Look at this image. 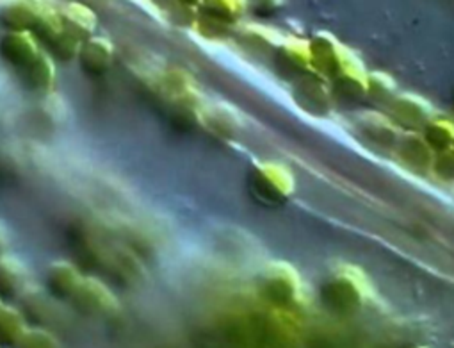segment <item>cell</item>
Segmentation results:
<instances>
[{
  "instance_id": "30",
  "label": "cell",
  "mask_w": 454,
  "mask_h": 348,
  "mask_svg": "<svg viewBox=\"0 0 454 348\" xmlns=\"http://www.w3.org/2000/svg\"><path fill=\"white\" fill-rule=\"evenodd\" d=\"M411 348H427V346H411Z\"/></svg>"
},
{
  "instance_id": "16",
  "label": "cell",
  "mask_w": 454,
  "mask_h": 348,
  "mask_svg": "<svg viewBox=\"0 0 454 348\" xmlns=\"http://www.w3.org/2000/svg\"><path fill=\"white\" fill-rule=\"evenodd\" d=\"M42 4L38 3H12L0 10V22L10 31H33Z\"/></svg>"
},
{
  "instance_id": "3",
  "label": "cell",
  "mask_w": 454,
  "mask_h": 348,
  "mask_svg": "<svg viewBox=\"0 0 454 348\" xmlns=\"http://www.w3.org/2000/svg\"><path fill=\"white\" fill-rule=\"evenodd\" d=\"M310 65L323 75L337 77L355 56L328 35L316 36L310 44Z\"/></svg>"
},
{
  "instance_id": "20",
  "label": "cell",
  "mask_w": 454,
  "mask_h": 348,
  "mask_svg": "<svg viewBox=\"0 0 454 348\" xmlns=\"http://www.w3.org/2000/svg\"><path fill=\"white\" fill-rule=\"evenodd\" d=\"M399 155L413 170H426L433 164L431 148L419 136L406 138L399 146Z\"/></svg>"
},
{
  "instance_id": "18",
  "label": "cell",
  "mask_w": 454,
  "mask_h": 348,
  "mask_svg": "<svg viewBox=\"0 0 454 348\" xmlns=\"http://www.w3.org/2000/svg\"><path fill=\"white\" fill-rule=\"evenodd\" d=\"M31 33L38 40L40 45L51 47L65 33V24H63L59 10H54L51 6L42 4L38 20H36Z\"/></svg>"
},
{
  "instance_id": "8",
  "label": "cell",
  "mask_w": 454,
  "mask_h": 348,
  "mask_svg": "<svg viewBox=\"0 0 454 348\" xmlns=\"http://www.w3.org/2000/svg\"><path fill=\"white\" fill-rule=\"evenodd\" d=\"M277 70L284 77H293L305 74L310 65V45L303 40H287L282 42L277 47V56H275Z\"/></svg>"
},
{
  "instance_id": "5",
  "label": "cell",
  "mask_w": 454,
  "mask_h": 348,
  "mask_svg": "<svg viewBox=\"0 0 454 348\" xmlns=\"http://www.w3.org/2000/svg\"><path fill=\"white\" fill-rule=\"evenodd\" d=\"M74 305L86 314H107L118 307L114 293L97 277H82L75 293L72 295Z\"/></svg>"
},
{
  "instance_id": "26",
  "label": "cell",
  "mask_w": 454,
  "mask_h": 348,
  "mask_svg": "<svg viewBox=\"0 0 454 348\" xmlns=\"http://www.w3.org/2000/svg\"><path fill=\"white\" fill-rule=\"evenodd\" d=\"M243 38L252 45V47H259V49H270L273 45H280V35L270 31V29H262V28H254V29H247V33L243 35Z\"/></svg>"
},
{
  "instance_id": "13",
  "label": "cell",
  "mask_w": 454,
  "mask_h": 348,
  "mask_svg": "<svg viewBox=\"0 0 454 348\" xmlns=\"http://www.w3.org/2000/svg\"><path fill=\"white\" fill-rule=\"evenodd\" d=\"M335 93L349 102L360 100L367 93V74L356 58L335 77Z\"/></svg>"
},
{
  "instance_id": "7",
  "label": "cell",
  "mask_w": 454,
  "mask_h": 348,
  "mask_svg": "<svg viewBox=\"0 0 454 348\" xmlns=\"http://www.w3.org/2000/svg\"><path fill=\"white\" fill-rule=\"evenodd\" d=\"M114 61V45L104 36L88 38L79 52V63L90 75L106 74Z\"/></svg>"
},
{
  "instance_id": "24",
  "label": "cell",
  "mask_w": 454,
  "mask_h": 348,
  "mask_svg": "<svg viewBox=\"0 0 454 348\" xmlns=\"http://www.w3.org/2000/svg\"><path fill=\"white\" fill-rule=\"evenodd\" d=\"M17 348H61V346L58 337L52 332L38 327L35 328L29 327Z\"/></svg>"
},
{
  "instance_id": "1",
  "label": "cell",
  "mask_w": 454,
  "mask_h": 348,
  "mask_svg": "<svg viewBox=\"0 0 454 348\" xmlns=\"http://www.w3.org/2000/svg\"><path fill=\"white\" fill-rule=\"evenodd\" d=\"M367 295L365 277L356 270H342L323 288L325 304L337 312L356 311Z\"/></svg>"
},
{
  "instance_id": "27",
  "label": "cell",
  "mask_w": 454,
  "mask_h": 348,
  "mask_svg": "<svg viewBox=\"0 0 454 348\" xmlns=\"http://www.w3.org/2000/svg\"><path fill=\"white\" fill-rule=\"evenodd\" d=\"M433 166L440 179L454 181V150L447 148L443 152H438V155L433 159Z\"/></svg>"
},
{
  "instance_id": "10",
  "label": "cell",
  "mask_w": 454,
  "mask_h": 348,
  "mask_svg": "<svg viewBox=\"0 0 454 348\" xmlns=\"http://www.w3.org/2000/svg\"><path fill=\"white\" fill-rule=\"evenodd\" d=\"M82 281V273L70 261H54L47 268L45 284L47 289L58 298H72L77 286Z\"/></svg>"
},
{
  "instance_id": "29",
  "label": "cell",
  "mask_w": 454,
  "mask_h": 348,
  "mask_svg": "<svg viewBox=\"0 0 454 348\" xmlns=\"http://www.w3.org/2000/svg\"><path fill=\"white\" fill-rule=\"evenodd\" d=\"M4 305V302H3V298H0V307H3Z\"/></svg>"
},
{
  "instance_id": "17",
  "label": "cell",
  "mask_w": 454,
  "mask_h": 348,
  "mask_svg": "<svg viewBox=\"0 0 454 348\" xmlns=\"http://www.w3.org/2000/svg\"><path fill=\"white\" fill-rule=\"evenodd\" d=\"M24 70H26L24 79L29 88L38 91L52 90L56 83V61L49 52L42 51V54Z\"/></svg>"
},
{
  "instance_id": "2",
  "label": "cell",
  "mask_w": 454,
  "mask_h": 348,
  "mask_svg": "<svg viewBox=\"0 0 454 348\" xmlns=\"http://www.w3.org/2000/svg\"><path fill=\"white\" fill-rule=\"evenodd\" d=\"M252 192L266 204H284L294 192L293 173L275 162H264L252 173Z\"/></svg>"
},
{
  "instance_id": "11",
  "label": "cell",
  "mask_w": 454,
  "mask_h": 348,
  "mask_svg": "<svg viewBox=\"0 0 454 348\" xmlns=\"http://www.w3.org/2000/svg\"><path fill=\"white\" fill-rule=\"evenodd\" d=\"M59 13H61L67 33L77 36L82 42L95 36L98 17L91 8L79 3H72V4H67L63 10H59Z\"/></svg>"
},
{
  "instance_id": "32",
  "label": "cell",
  "mask_w": 454,
  "mask_h": 348,
  "mask_svg": "<svg viewBox=\"0 0 454 348\" xmlns=\"http://www.w3.org/2000/svg\"><path fill=\"white\" fill-rule=\"evenodd\" d=\"M450 348H454V343H452V344H450Z\"/></svg>"
},
{
  "instance_id": "12",
  "label": "cell",
  "mask_w": 454,
  "mask_h": 348,
  "mask_svg": "<svg viewBox=\"0 0 454 348\" xmlns=\"http://www.w3.org/2000/svg\"><path fill=\"white\" fill-rule=\"evenodd\" d=\"M29 281V272L26 265L12 256L4 254L0 257V298L3 297H17L24 291Z\"/></svg>"
},
{
  "instance_id": "25",
  "label": "cell",
  "mask_w": 454,
  "mask_h": 348,
  "mask_svg": "<svg viewBox=\"0 0 454 348\" xmlns=\"http://www.w3.org/2000/svg\"><path fill=\"white\" fill-rule=\"evenodd\" d=\"M395 86H394V81L385 75V74H369L367 75V93L372 95L376 100H385L388 97H392Z\"/></svg>"
},
{
  "instance_id": "23",
  "label": "cell",
  "mask_w": 454,
  "mask_h": 348,
  "mask_svg": "<svg viewBox=\"0 0 454 348\" xmlns=\"http://www.w3.org/2000/svg\"><path fill=\"white\" fill-rule=\"evenodd\" d=\"M82 40H79L77 36L70 35V33H63L49 49V54L52 56L54 61H61V63H70L74 59H79V52L82 47Z\"/></svg>"
},
{
  "instance_id": "4",
  "label": "cell",
  "mask_w": 454,
  "mask_h": 348,
  "mask_svg": "<svg viewBox=\"0 0 454 348\" xmlns=\"http://www.w3.org/2000/svg\"><path fill=\"white\" fill-rule=\"evenodd\" d=\"M300 277L287 263H273L266 268L262 277L264 295L280 305H289L300 297Z\"/></svg>"
},
{
  "instance_id": "6",
  "label": "cell",
  "mask_w": 454,
  "mask_h": 348,
  "mask_svg": "<svg viewBox=\"0 0 454 348\" xmlns=\"http://www.w3.org/2000/svg\"><path fill=\"white\" fill-rule=\"evenodd\" d=\"M40 47L29 31H8L0 40V56L13 67L27 68L42 54Z\"/></svg>"
},
{
  "instance_id": "9",
  "label": "cell",
  "mask_w": 454,
  "mask_h": 348,
  "mask_svg": "<svg viewBox=\"0 0 454 348\" xmlns=\"http://www.w3.org/2000/svg\"><path fill=\"white\" fill-rule=\"evenodd\" d=\"M392 116L408 129L426 127L431 118V106L417 95H399L392 99Z\"/></svg>"
},
{
  "instance_id": "14",
  "label": "cell",
  "mask_w": 454,
  "mask_h": 348,
  "mask_svg": "<svg viewBox=\"0 0 454 348\" xmlns=\"http://www.w3.org/2000/svg\"><path fill=\"white\" fill-rule=\"evenodd\" d=\"M296 102L312 115H325L330 109V93L317 77L303 79L294 91Z\"/></svg>"
},
{
  "instance_id": "19",
  "label": "cell",
  "mask_w": 454,
  "mask_h": 348,
  "mask_svg": "<svg viewBox=\"0 0 454 348\" xmlns=\"http://www.w3.org/2000/svg\"><path fill=\"white\" fill-rule=\"evenodd\" d=\"M360 127L364 130L365 136H369L372 141L380 143V145H394L395 143V138H397V130L394 127V123L378 115V113H365L362 116V122H360Z\"/></svg>"
},
{
  "instance_id": "31",
  "label": "cell",
  "mask_w": 454,
  "mask_h": 348,
  "mask_svg": "<svg viewBox=\"0 0 454 348\" xmlns=\"http://www.w3.org/2000/svg\"><path fill=\"white\" fill-rule=\"evenodd\" d=\"M450 148H452V150H454V141H452V145H450Z\"/></svg>"
},
{
  "instance_id": "21",
  "label": "cell",
  "mask_w": 454,
  "mask_h": 348,
  "mask_svg": "<svg viewBox=\"0 0 454 348\" xmlns=\"http://www.w3.org/2000/svg\"><path fill=\"white\" fill-rule=\"evenodd\" d=\"M239 8L241 4L238 3H207L203 4V10H201L203 22L226 28L239 19L243 12Z\"/></svg>"
},
{
  "instance_id": "22",
  "label": "cell",
  "mask_w": 454,
  "mask_h": 348,
  "mask_svg": "<svg viewBox=\"0 0 454 348\" xmlns=\"http://www.w3.org/2000/svg\"><path fill=\"white\" fill-rule=\"evenodd\" d=\"M424 141L431 150L443 152L454 141V125L447 120H434L424 127Z\"/></svg>"
},
{
  "instance_id": "28",
  "label": "cell",
  "mask_w": 454,
  "mask_h": 348,
  "mask_svg": "<svg viewBox=\"0 0 454 348\" xmlns=\"http://www.w3.org/2000/svg\"><path fill=\"white\" fill-rule=\"evenodd\" d=\"M6 249H8V238H6L4 229L0 227V257H3L4 254H8V252H6Z\"/></svg>"
},
{
  "instance_id": "15",
  "label": "cell",
  "mask_w": 454,
  "mask_h": 348,
  "mask_svg": "<svg viewBox=\"0 0 454 348\" xmlns=\"http://www.w3.org/2000/svg\"><path fill=\"white\" fill-rule=\"evenodd\" d=\"M29 325L24 314L13 305L0 307V348H17Z\"/></svg>"
}]
</instances>
